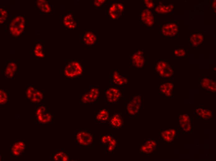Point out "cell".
Masks as SVG:
<instances>
[{
	"mask_svg": "<svg viewBox=\"0 0 216 161\" xmlns=\"http://www.w3.org/2000/svg\"><path fill=\"white\" fill-rule=\"evenodd\" d=\"M75 143L84 149H92L94 147V135L87 129H77L74 132Z\"/></svg>",
	"mask_w": 216,
	"mask_h": 161,
	"instance_id": "1",
	"label": "cell"
},
{
	"mask_svg": "<svg viewBox=\"0 0 216 161\" xmlns=\"http://www.w3.org/2000/svg\"><path fill=\"white\" fill-rule=\"evenodd\" d=\"M142 97L141 94L132 95L125 102L124 111L130 119H137L138 118L139 112L142 107Z\"/></svg>",
	"mask_w": 216,
	"mask_h": 161,
	"instance_id": "2",
	"label": "cell"
},
{
	"mask_svg": "<svg viewBox=\"0 0 216 161\" xmlns=\"http://www.w3.org/2000/svg\"><path fill=\"white\" fill-rule=\"evenodd\" d=\"M124 87L110 85L104 91V101L109 104H115L124 98Z\"/></svg>",
	"mask_w": 216,
	"mask_h": 161,
	"instance_id": "3",
	"label": "cell"
},
{
	"mask_svg": "<svg viewBox=\"0 0 216 161\" xmlns=\"http://www.w3.org/2000/svg\"><path fill=\"white\" fill-rule=\"evenodd\" d=\"M84 66L79 61L73 60L68 62L64 69V75L66 78H78L84 72Z\"/></svg>",
	"mask_w": 216,
	"mask_h": 161,
	"instance_id": "4",
	"label": "cell"
},
{
	"mask_svg": "<svg viewBox=\"0 0 216 161\" xmlns=\"http://www.w3.org/2000/svg\"><path fill=\"white\" fill-rule=\"evenodd\" d=\"M100 94L99 87L96 85L90 86L80 95V102L84 104H93L97 103Z\"/></svg>",
	"mask_w": 216,
	"mask_h": 161,
	"instance_id": "5",
	"label": "cell"
},
{
	"mask_svg": "<svg viewBox=\"0 0 216 161\" xmlns=\"http://www.w3.org/2000/svg\"><path fill=\"white\" fill-rule=\"evenodd\" d=\"M25 26V19L21 15H17L11 20L9 27L10 34L15 37L20 36L24 32Z\"/></svg>",
	"mask_w": 216,
	"mask_h": 161,
	"instance_id": "6",
	"label": "cell"
},
{
	"mask_svg": "<svg viewBox=\"0 0 216 161\" xmlns=\"http://www.w3.org/2000/svg\"><path fill=\"white\" fill-rule=\"evenodd\" d=\"M35 115L36 120L39 123L51 124L53 121V115L44 105H40L37 107Z\"/></svg>",
	"mask_w": 216,
	"mask_h": 161,
	"instance_id": "7",
	"label": "cell"
},
{
	"mask_svg": "<svg viewBox=\"0 0 216 161\" xmlns=\"http://www.w3.org/2000/svg\"><path fill=\"white\" fill-rule=\"evenodd\" d=\"M155 70L159 75L163 78H169L173 74L172 67L167 62L163 60H160L156 62Z\"/></svg>",
	"mask_w": 216,
	"mask_h": 161,
	"instance_id": "8",
	"label": "cell"
},
{
	"mask_svg": "<svg viewBox=\"0 0 216 161\" xmlns=\"http://www.w3.org/2000/svg\"><path fill=\"white\" fill-rule=\"evenodd\" d=\"M129 79L127 75L121 74L117 69L114 70L110 76V85L124 87L128 83Z\"/></svg>",
	"mask_w": 216,
	"mask_h": 161,
	"instance_id": "9",
	"label": "cell"
},
{
	"mask_svg": "<svg viewBox=\"0 0 216 161\" xmlns=\"http://www.w3.org/2000/svg\"><path fill=\"white\" fill-rule=\"evenodd\" d=\"M130 64L134 68H142L145 63L144 53L142 50H136L129 55Z\"/></svg>",
	"mask_w": 216,
	"mask_h": 161,
	"instance_id": "10",
	"label": "cell"
},
{
	"mask_svg": "<svg viewBox=\"0 0 216 161\" xmlns=\"http://www.w3.org/2000/svg\"><path fill=\"white\" fill-rule=\"evenodd\" d=\"M26 98L32 102L38 103L43 100L44 97L43 92L37 89L33 85H29L25 91Z\"/></svg>",
	"mask_w": 216,
	"mask_h": 161,
	"instance_id": "11",
	"label": "cell"
},
{
	"mask_svg": "<svg viewBox=\"0 0 216 161\" xmlns=\"http://www.w3.org/2000/svg\"><path fill=\"white\" fill-rule=\"evenodd\" d=\"M124 7L121 2H117L112 3L108 9V14L112 20H116L124 14Z\"/></svg>",
	"mask_w": 216,
	"mask_h": 161,
	"instance_id": "12",
	"label": "cell"
},
{
	"mask_svg": "<svg viewBox=\"0 0 216 161\" xmlns=\"http://www.w3.org/2000/svg\"><path fill=\"white\" fill-rule=\"evenodd\" d=\"M62 21L64 27L70 29L76 28L79 22V20L75 19L74 13L72 12L64 15L62 17Z\"/></svg>",
	"mask_w": 216,
	"mask_h": 161,
	"instance_id": "13",
	"label": "cell"
},
{
	"mask_svg": "<svg viewBox=\"0 0 216 161\" xmlns=\"http://www.w3.org/2000/svg\"><path fill=\"white\" fill-rule=\"evenodd\" d=\"M98 36L94 31L87 30L82 35L81 42L87 46H92L97 43Z\"/></svg>",
	"mask_w": 216,
	"mask_h": 161,
	"instance_id": "14",
	"label": "cell"
},
{
	"mask_svg": "<svg viewBox=\"0 0 216 161\" xmlns=\"http://www.w3.org/2000/svg\"><path fill=\"white\" fill-rule=\"evenodd\" d=\"M178 28L177 25L174 23H168L164 24L162 26L161 32L164 37H173L177 34Z\"/></svg>",
	"mask_w": 216,
	"mask_h": 161,
	"instance_id": "15",
	"label": "cell"
},
{
	"mask_svg": "<svg viewBox=\"0 0 216 161\" xmlns=\"http://www.w3.org/2000/svg\"><path fill=\"white\" fill-rule=\"evenodd\" d=\"M140 21L145 26H152L154 23V17L151 11L146 8L144 9L140 14Z\"/></svg>",
	"mask_w": 216,
	"mask_h": 161,
	"instance_id": "16",
	"label": "cell"
},
{
	"mask_svg": "<svg viewBox=\"0 0 216 161\" xmlns=\"http://www.w3.org/2000/svg\"><path fill=\"white\" fill-rule=\"evenodd\" d=\"M110 117L108 110L105 108L101 109L96 112L94 116V121L98 124L108 123Z\"/></svg>",
	"mask_w": 216,
	"mask_h": 161,
	"instance_id": "17",
	"label": "cell"
},
{
	"mask_svg": "<svg viewBox=\"0 0 216 161\" xmlns=\"http://www.w3.org/2000/svg\"><path fill=\"white\" fill-rule=\"evenodd\" d=\"M113 128H119L124 124L122 114L121 113L115 112L110 116L108 123Z\"/></svg>",
	"mask_w": 216,
	"mask_h": 161,
	"instance_id": "18",
	"label": "cell"
},
{
	"mask_svg": "<svg viewBox=\"0 0 216 161\" xmlns=\"http://www.w3.org/2000/svg\"><path fill=\"white\" fill-rule=\"evenodd\" d=\"M180 125L182 130L186 132L190 131L191 125L190 116L187 114H182L179 117Z\"/></svg>",
	"mask_w": 216,
	"mask_h": 161,
	"instance_id": "19",
	"label": "cell"
},
{
	"mask_svg": "<svg viewBox=\"0 0 216 161\" xmlns=\"http://www.w3.org/2000/svg\"><path fill=\"white\" fill-rule=\"evenodd\" d=\"M25 149V144L24 141H19L14 143L11 146V152L14 157H18L23 154Z\"/></svg>",
	"mask_w": 216,
	"mask_h": 161,
	"instance_id": "20",
	"label": "cell"
},
{
	"mask_svg": "<svg viewBox=\"0 0 216 161\" xmlns=\"http://www.w3.org/2000/svg\"><path fill=\"white\" fill-rule=\"evenodd\" d=\"M174 86L170 82H165L159 86V90L161 93L167 97L172 96Z\"/></svg>",
	"mask_w": 216,
	"mask_h": 161,
	"instance_id": "21",
	"label": "cell"
},
{
	"mask_svg": "<svg viewBox=\"0 0 216 161\" xmlns=\"http://www.w3.org/2000/svg\"><path fill=\"white\" fill-rule=\"evenodd\" d=\"M119 141L115 136L112 139L103 145L105 152L110 154L113 153L119 147Z\"/></svg>",
	"mask_w": 216,
	"mask_h": 161,
	"instance_id": "22",
	"label": "cell"
},
{
	"mask_svg": "<svg viewBox=\"0 0 216 161\" xmlns=\"http://www.w3.org/2000/svg\"><path fill=\"white\" fill-rule=\"evenodd\" d=\"M17 68V66L15 62H10L6 67L4 71L5 76L7 78H12L16 73Z\"/></svg>",
	"mask_w": 216,
	"mask_h": 161,
	"instance_id": "23",
	"label": "cell"
},
{
	"mask_svg": "<svg viewBox=\"0 0 216 161\" xmlns=\"http://www.w3.org/2000/svg\"><path fill=\"white\" fill-rule=\"evenodd\" d=\"M200 85L203 88L212 92L216 91V82L208 78H204L200 82Z\"/></svg>",
	"mask_w": 216,
	"mask_h": 161,
	"instance_id": "24",
	"label": "cell"
},
{
	"mask_svg": "<svg viewBox=\"0 0 216 161\" xmlns=\"http://www.w3.org/2000/svg\"><path fill=\"white\" fill-rule=\"evenodd\" d=\"M176 134L175 130L169 129L162 131L160 134L163 140L167 142H170L173 140Z\"/></svg>",
	"mask_w": 216,
	"mask_h": 161,
	"instance_id": "25",
	"label": "cell"
},
{
	"mask_svg": "<svg viewBox=\"0 0 216 161\" xmlns=\"http://www.w3.org/2000/svg\"><path fill=\"white\" fill-rule=\"evenodd\" d=\"M37 5L38 9L43 13L49 14L52 11V6L46 0H38Z\"/></svg>",
	"mask_w": 216,
	"mask_h": 161,
	"instance_id": "26",
	"label": "cell"
},
{
	"mask_svg": "<svg viewBox=\"0 0 216 161\" xmlns=\"http://www.w3.org/2000/svg\"><path fill=\"white\" fill-rule=\"evenodd\" d=\"M52 159L55 161H68L70 160L69 154L64 151H56L52 155Z\"/></svg>",
	"mask_w": 216,
	"mask_h": 161,
	"instance_id": "27",
	"label": "cell"
},
{
	"mask_svg": "<svg viewBox=\"0 0 216 161\" xmlns=\"http://www.w3.org/2000/svg\"><path fill=\"white\" fill-rule=\"evenodd\" d=\"M190 41L193 46L197 47L202 43L203 35L199 33L193 34L191 36Z\"/></svg>",
	"mask_w": 216,
	"mask_h": 161,
	"instance_id": "28",
	"label": "cell"
},
{
	"mask_svg": "<svg viewBox=\"0 0 216 161\" xmlns=\"http://www.w3.org/2000/svg\"><path fill=\"white\" fill-rule=\"evenodd\" d=\"M173 8V5L172 4L159 5L155 7V11L159 14H166L171 12Z\"/></svg>",
	"mask_w": 216,
	"mask_h": 161,
	"instance_id": "29",
	"label": "cell"
},
{
	"mask_svg": "<svg viewBox=\"0 0 216 161\" xmlns=\"http://www.w3.org/2000/svg\"><path fill=\"white\" fill-rule=\"evenodd\" d=\"M196 112L199 116L204 119H209L212 116V111L208 109L198 108L196 110Z\"/></svg>",
	"mask_w": 216,
	"mask_h": 161,
	"instance_id": "30",
	"label": "cell"
},
{
	"mask_svg": "<svg viewBox=\"0 0 216 161\" xmlns=\"http://www.w3.org/2000/svg\"><path fill=\"white\" fill-rule=\"evenodd\" d=\"M155 149L144 141L140 147L139 150L142 154H148L152 153Z\"/></svg>",
	"mask_w": 216,
	"mask_h": 161,
	"instance_id": "31",
	"label": "cell"
},
{
	"mask_svg": "<svg viewBox=\"0 0 216 161\" xmlns=\"http://www.w3.org/2000/svg\"><path fill=\"white\" fill-rule=\"evenodd\" d=\"M34 52L35 56L40 58L44 56L43 46L40 43L37 44L35 46Z\"/></svg>",
	"mask_w": 216,
	"mask_h": 161,
	"instance_id": "32",
	"label": "cell"
},
{
	"mask_svg": "<svg viewBox=\"0 0 216 161\" xmlns=\"http://www.w3.org/2000/svg\"><path fill=\"white\" fill-rule=\"evenodd\" d=\"M0 104L4 105L8 101V93L5 89H1L0 91Z\"/></svg>",
	"mask_w": 216,
	"mask_h": 161,
	"instance_id": "33",
	"label": "cell"
},
{
	"mask_svg": "<svg viewBox=\"0 0 216 161\" xmlns=\"http://www.w3.org/2000/svg\"><path fill=\"white\" fill-rule=\"evenodd\" d=\"M114 136V135L112 134L101 135L100 137V143L104 145L112 139Z\"/></svg>",
	"mask_w": 216,
	"mask_h": 161,
	"instance_id": "34",
	"label": "cell"
},
{
	"mask_svg": "<svg viewBox=\"0 0 216 161\" xmlns=\"http://www.w3.org/2000/svg\"><path fill=\"white\" fill-rule=\"evenodd\" d=\"M7 17V11L3 8H0V24H2L4 23Z\"/></svg>",
	"mask_w": 216,
	"mask_h": 161,
	"instance_id": "35",
	"label": "cell"
},
{
	"mask_svg": "<svg viewBox=\"0 0 216 161\" xmlns=\"http://www.w3.org/2000/svg\"><path fill=\"white\" fill-rule=\"evenodd\" d=\"M174 54L177 57H182L186 55V53L184 49H179L175 50L174 51Z\"/></svg>",
	"mask_w": 216,
	"mask_h": 161,
	"instance_id": "36",
	"label": "cell"
},
{
	"mask_svg": "<svg viewBox=\"0 0 216 161\" xmlns=\"http://www.w3.org/2000/svg\"><path fill=\"white\" fill-rule=\"evenodd\" d=\"M106 0H94L93 2L94 7L98 8H101L106 2Z\"/></svg>",
	"mask_w": 216,
	"mask_h": 161,
	"instance_id": "37",
	"label": "cell"
},
{
	"mask_svg": "<svg viewBox=\"0 0 216 161\" xmlns=\"http://www.w3.org/2000/svg\"><path fill=\"white\" fill-rule=\"evenodd\" d=\"M144 3L147 8L151 9L154 7V4L152 1L144 0Z\"/></svg>",
	"mask_w": 216,
	"mask_h": 161,
	"instance_id": "38",
	"label": "cell"
},
{
	"mask_svg": "<svg viewBox=\"0 0 216 161\" xmlns=\"http://www.w3.org/2000/svg\"><path fill=\"white\" fill-rule=\"evenodd\" d=\"M212 7L214 9H215V8H216V2H215V1H214L213 2Z\"/></svg>",
	"mask_w": 216,
	"mask_h": 161,
	"instance_id": "39",
	"label": "cell"
}]
</instances>
